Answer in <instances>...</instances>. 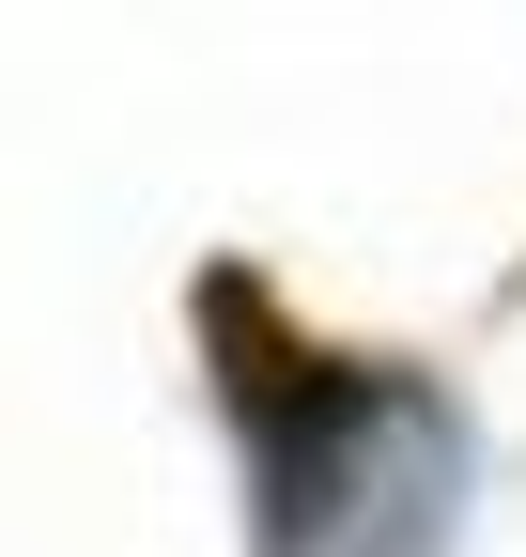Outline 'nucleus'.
<instances>
[{
    "mask_svg": "<svg viewBox=\"0 0 526 557\" xmlns=\"http://www.w3.org/2000/svg\"><path fill=\"white\" fill-rule=\"evenodd\" d=\"M449 480L465 449L403 372H325L263 418V542L279 557H434Z\"/></svg>",
    "mask_w": 526,
    "mask_h": 557,
    "instance_id": "nucleus-1",
    "label": "nucleus"
}]
</instances>
